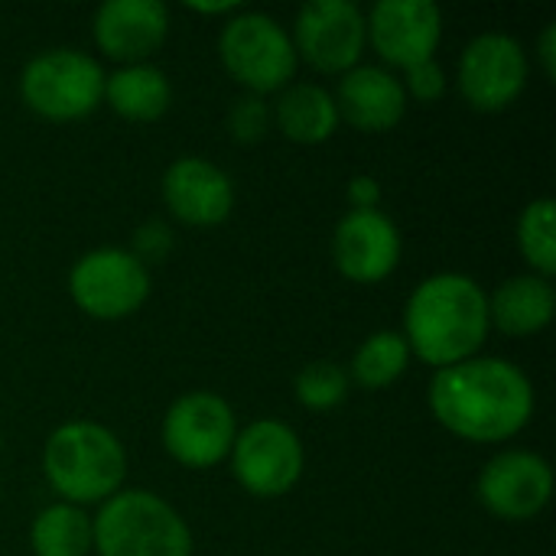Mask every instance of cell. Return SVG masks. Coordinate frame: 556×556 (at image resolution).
<instances>
[{
  "mask_svg": "<svg viewBox=\"0 0 556 556\" xmlns=\"http://www.w3.org/2000/svg\"><path fill=\"white\" fill-rule=\"evenodd\" d=\"M430 410L459 440L505 443L531 424L534 384L515 362L476 355L437 371Z\"/></svg>",
  "mask_w": 556,
  "mask_h": 556,
  "instance_id": "1",
  "label": "cell"
},
{
  "mask_svg": "<svg viewBox=\"0 0 556 556\" xmlns=\"http://www.w3.org/2000/svg\"><path fill=\"white\" fill-rule=\"evenodd\" d=\"M489 329V296L466 274H433L407 300L404 342L437 371L476 358Z\"/></svg>",
  "mask_w": 556,
  "mask_h": 556,
  "instance_id": "2",
  "label": "cell"
},
{
  "mask_svg": "<svg viewBox=\"0 0 556 556\" xmlns=\"http://www.w3.org/2000/svg\"><path fill=\"white\" fill-rule=\"evenodd\" d=\"M42 469L55 495L68 505H104L121 492L127 456L121 440L91 420H68L55 427L42 450Z\"/></svg>",
  "mask_w": 556,
  "mask_h": 556,
  "instance_id": "3",
  "label": "cell"
},
{
  "mask_svg": "<svg viewBox=\"0 0 556 556\" xmlns=\"http://www.w3.org/2000/svg\"><path fill=\"white\" fill-rule=\"evenodd\" d=\"M98 556H192V531L173 505L143 489L111 495L91 518Z\"/></svg>",
  "mask_w": 556,
  "mask_h": 556,
  "instance_id": "4",
  "label": "cell"
},
{
  "mask_svg": "<svg viewBox=\"0 0 556 556\" xmlns=\"http://www.w3.org/2000/svg\"><path fill=\"white\" fill-rule=\"evenodd\" d=\"M218 55L228 75L251 94H270L290 85L296 49L290 33L267 13L238 10L218 36Z\"/></svg>",
  "mask_w": 556,
  "mask_h": 556,
  "instance_id": "5",
  "label": "cell"
},
{
  "mask_svg": "<svg viewBox=\"0 0 556 556\" xmlns=\"http://www.w3.org/2000/svg\"><path fill=\"white\" fill-rule=\"evenodd\" d=\"M101 65L78 49H49L26 62L20 94L46 121H81L104 101Z\"/></svg>",
  "mask_w": 556,
  "mask_h": 556,
  "instance_id": "6",
  "label": "cell"
},
{
  "mask_svg": "<svg viewBox=\"0 0 556 556\" xmlns=\"http://www.w3.org/2000/svg\"><path fill=\"white\" fill-rule=\"evenodd\" d=\"M68 293L91 319H127L150 296V270L134 257V251L98 248L75 261L68 274Z\"/></svg>",
  "mask_w": 556,
  "mask_h": 556,
  "instance_id": "7",
  "label": "cell"
},
{
  "mask_svg": "<svg viewBox=\"0 0 556 556\" xmlns=\"http://www.w3.org/2000/svg\"><path fill=\"white\" fill-rule=\"evenodd\" d=\"M238 437L235 410L212 391H192L173 401L163 417V446L186 469L218 466Z\"/></svg>",
  "mask_w": 556,
  "mask_h": 556,
  "instance_id": "8",
  "label": "cell"
},
{
  "mask_svg": "<svg viewBox=\"0 0 556 556\" xmlns=\"http://www.w3.org/2000/svg\"><path fill=\"white\" fill-rule=\"evenodd\" d=\"M228 456L238 485L254 498H280L303 476V443L283 420L248 424Z\"/></svg>",
  "mask_w": 556,
  "mask_h": 556,
  "instance_id": "9",
  "label": "cell"
},
{
  "mask_svg": "<svg viewBox=\"0 0 556 556\" xmlns=\"http://www.w3.org/2000/svg\"><path fill=\"white\" fill-rule=\"evenodd\" d=\"M290 39L296 59L303 55L316 72L345 75L358 65L368 42L365 13L349 0H309L300 7Z\"/></svg>",
  "mask_w": 556,
  "mask_h": 556,
  "instance_id": "10",
  "label": "cell"
},
{
  "mask_svg": "<svg viewBox=\"0 0 556 556\" xmlns=\"http://www.w3.org/2000/svg\"><path fill=\"white\" fill-rule=\"evenodd\" d=\"M528 85L525 46L508 33L476 36L459 59V91L469 108L495 114L511 108Z\"/></svg>",
  "mask_w": 556,
  "mask_h": 556,
  "instance_id": "11",
  "label": "cell"
},
{
  "mask_svg": "<svg viewBox=\"0 0 556 556\" xmlns=\"http://www.w3.org/2000/svg\"><path fill=\"white\" fill-rule=\"evenodd\" d=\"M476 495L502 521H531L554 495V469L531 450H505L482 469Z\"/></svg>",
  "mask_w": 556,
  "mask_h": 556,
  "instance_id": "12",
  "label": "cell"
},
{
  "mask_svg": "<svg viewBox=\"0 0 556 556\" xmlns=\"http://www.w3.org/2000/svg\"><path fill=\"white\" fill-rule=\"evenodd\" d=\"M365 29L384 62L410 68L433 59L443 36V13L433 0H381L365 16Z\"/></svg>",
  "mask_w": 556,
  "mask_h": 556,
  "instance_id": "13",
  "label": "cell"
},
{
  "mask_svg": "<svg viewBox=\"0 0 556 556\" xmlns=\"http://www.w3.org/2000/svg\"><path fill=\"white\" fill-rule=\"evenodd\" d=\"M332 257L345 280L352 283H381L394 274L401 261V231L381 212H345L332 235Z\"/></svg>",
  "mask_w": 556,
  "mask_h": 556,
  "instance_id": "14",
  "label": "cell"
},
{
  "mask_svg": "<svg viewBox=\"0 0 556 556\" xmlns=\"http://www.w3.org/2000/svg\"><path fill=\"white\" fill-rule=\"evenodd\" d=\"M166 208L192 228L222 225L235 208V186L225 169L202 156H179L163 173Z\"/></svg>",
  "mask_w": 556,
  "mask_h": 556,
  "instance_id": "15",
  "label": "cell"
},
{
  "mask_svg": "<svg viewBox=\"0 0 556 556\" xmlns=\"http://www.w3.org/2000/svg\"><path fill=\"white\" fill-rule=\"evenodd\" d=\"M169 33V10L160 0H108L94 13L98 49L124 65L153 55Z\"/></svg>",
  "mask_w": 556,
  "mask_h": 556,
  "instance_id": "16",
  "label": "cell"
},
{
  "mask_svg": "<svg viewBox=\"0 0 556 556\" xmlns=\"http://www.w3.org/2000/svg\"><path fill=\"white\" fill-rule=\"evenodd\" d=\"M339 117H345L362 134L394 130L407 111V94L401 78L378 65H355L342 75L336 94Z\"/></svg>",
  "mask_w": 556,
  "mask_h": 556,
  "instance_id": "17",
  "label": "cell"
},
{
  "mask_svg": "<svg viewBox=\"0 0 556 556\" xmlns=\"http://www.w3.org/2000/svg\"><path fill=\"white\" fill-rule=\"evenodd\" d=\"M554 287L547 277H538V274L511 277L489 296V323L511 339H525V336L547 329L554 319Z\"/></svg>",
  "mask_w": 556,
  "mask_h": 556,
  "instance_id": "18",
  "label": "cell"
},
{
  "mask_svg": "<svg viewBox=\"0 0 556 556\" xmlns=\"http://www.w3.org/2000/svg\"><path fill=\"white\" fill-rule=\"evenodd\" d=\"M277 127L287 140L293 143H323L336 134L339 127V108L336 98L313 81H300V85H287L277 108H274Z\"/></svg>",
  "mask_w": 556,
  "mask_h": 556,
  "instance_id": "19",
  "label": "cell"
},
{
  "mask_svg": "<svg viewBox=\"0 0 556 556\" xmlns=\"http://www.w3.org/2000/svg\"><path fill=\"white\" fill-rule=\"evenodd\" d=\"M104 101L124 121L147 124L166 114L173 101V88H169V78L156 65L137 62V65H121L114 75L104 78Z\"/></svg>",
  "mask_w": 556,
  "mask_h": 556,
  "instance_id": "20",
  "label": "cell"
},
{
  "mask_svg": "<svg viewBox=\"0 0 556 556\" xmlns=\"http://www.w3.org/2000/svg\"><path fill=\"white\" fill-rule=\"evenodd\" d=\"M29 547L36 556H88L94 551L91 518L68 502L49 505L29 528Z\"/></svg>",
  "mask_w": 556,
  "mask_h": 556,
  "instance_id": "21",
  "label": "cell"
},
{
  "mask_svg": "<svg viewBox=\"0 0 556 556\" xmlns=\"http://www.w3.org/2000/svg\"><path fill=\"white\" fill-rule=\"evenodd\" d=\"M407 362H410V349L404 336L381 329L358 345L352 358V378L368 391H381V388H391L407 371Z\"/></svg>",
  "mask_w": 556,
  "mask_h": 556,
  "instance_id": "22",
  "label": "cell"
},
{
  "mask_svg": "<svg viewBox=\"0 0 556 556\" xmlns=\"http://www.w3.org/2000/svg\"><path fill=\"white\" fill-rule=\"evenodd\" d=\"M556 205L554 199H534L531 205H525L521 218H518V248L521 257L531 264V270L538 277H554L556 274V235H554Z\"/></svg>",
  "mask_w": 556,
  "mask_h": 556,
  "instance_id": "23",
  "label": "cell"
},
{
  "mask_svg": "<svg viewBox=\"0 0 556 556\" xmlns=\"http://www.w3.org/2000/svg\"><path fill=\"white\" fill-rule=\"evenodd\" d=\"M293 394L306 410H332L349 397V375L336 362H309L296 375Z\"/></svg>",
  "mask_w": 556,
  "mask_h": 556,
  "instance_id": "24",
  "label": "cell"
},
{
  "mask_svg": "<svg viewBox=\"0 0 556 556\" xmlns=\"http://www.w3.org/2000/svg\"><path fill=\"white\" fill-rule=\"evenodd\" d=\"M267 121H270V111H267L264 98H257V94H248V98L235 101V108H231V114H228L231 137L241 140V143L261 140L264 130H267Z\"/></svg>",
  "mask_w": 556,
  "mask_h": 556,
  "instance_id": "25",
  "label": "cell"
},
{
  "mask_svg": "<svg viewBox=\"0 0 556 556\" xmlns=\"http://www.w3.org/2000/svg\"><path fill=\"white\" fill-rule=\"evenodd\" d=\"M404 72H407V78L401 81L404 85V94H414L424 104H433V101H440L446 94V72L440 68L437 59H427V62L410 65Z\"/></svg>",
  "mask_w": 556,
  "mask_h": 556,
  "instance_id": "26",
  "label": "cell"
},
{
  "mask_svg": "<svg viewBox=\"0 0 556 556\" xmlns=\"http://www.w3.org/2000/svg\"><path fill=\"white\" fill-rule=\"evenodd\" d=\"M169 244H173L169 228L160 225V222H147L143 228H137V251H134V257L143 261V264L156 261V257H163L169 251Z\"/></svg>",
  "mask_w": 556,
  "mask_h": 556,
  "instance_id": "27",
  "label": "cell"
},
{
  "mask_svg": "<svg viewBox=\"0 0 556 556\" xmlns=\"http://www.w3.org/2000/svg\"><path fill=\"white\" fill-rule=\"evenodd\" d=\"M349 202H352L358 212L378 208V202H381V186H378V179H375V176H355V179L349 182Z\"/></svg>",
  "mask_w": 556,
  "mask_h": 556,
  "instance_id": "28",
  "label": "cell"
},
{
  "mask_svg": "<svg viewBox=\"0 0 556 556\" xmlns=\"http://www.w3.org/2000/svg\"><path fill=\"white\" fill-rule=\"evenodd\" d=\"M538 55H541V65H544V75L554 78L556 75V26L551 23L544 33H541V46H538Z\"/></svg>",
  "mask_w": 556,
  "mask_h": 556,
  "instance_id": "29",
  "label": "cell"
},
{
  "mask_svg": "<svg viewBox=\"0 0 556 556\" xmlns=\"http://www.w3.org/2000/svg\"><path fill=\"white\" fill-rule=\"evenodd\" d=\"M186 7L195 13H238L241 10L238 3H195V0H189Z\"/></svg>",
  "mask_w": 556,
  "mask_h": 556,
  "instance_id": "30",
  "label": "cell"
}]
</instances>
